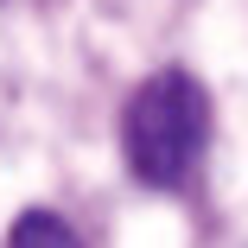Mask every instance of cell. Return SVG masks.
<instances>
[{"label": "cell", "instance_id": "cell-1", "mask_svg": "<svg viewBox=\"0 0 248 248\" xmlns=\"http://www.w3.org/2000/svg\"><path fill=\"white\" fill-rule=\"evenodd\" d=\"M210 134V102L191 70H153L121 108V153L127 172L153 191H172L191 178Z\"/></svg>", "mask_w": 248, "mask_h": 248}, {"label": "cell", "instance_id": "cell-2", "mask_svg": "<svg viewBox=\"0 0 248 248\" xmlns=\"http://www.w3.org/2000/svg\"><path fill=\"white\" fill-rule=\"evenodd\" d=\"M7 248H83L77 229L58 217V210H26L13 229H7Z\"/></svg>", "mask_w": 248, "mask_h": 248}]
</instances>
